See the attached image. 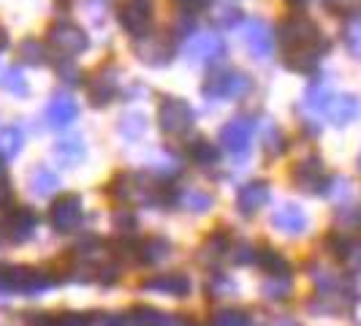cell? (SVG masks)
I'll return each mask as SVG.
<instances>
[{"mask_svg": "<svg viewBox=\"0 0 361 326\" xmlns=\"http://www.w3.org/2000/svg\"><path fill=\"white\" fill-rule=\"evenodd\" d=\"M280 44H283V60L290 71L307 73L312 71L326 52V41L318 25L305 14L293 11L280 25Z\"/></svg>", "mask_w": 361, "mask_h": 326, "instance_id": "1", "label": "cell"}, {"mask_svg": "<svg viewBox=\"0 0 361 326\" xmlns=\"http://www.w3.org/2000/svg\"><path fill=\"white\" fill-rule=\"evenodd\" d=\"M158 126L166 136H185L193 128V109L182 98H163L158 107Z\"/></svg>", "mask_w": 361, "mask_h": 326, "instance_id": "2", "label": "cell"}, {"mask_svg": "<svg viewBox=\"0 0 361 326\" xmlns=\"http://www.w3.org/2000/svg\"><path fill=\"white\" fill-rule=\"evenodd\" d=\"M47 38H49L52 49H57L66 57H76V54H82L90 47L87 33L79 25H73V22H54L52 28L47 30Z\"/></svg>", "mask_w": 361, "mask_h": 326, "instance_id": "3", "label": "cell"}, {"mask_svg": "<svg viewBox=\"0 0 361 326\" xmlns=\"http://www.w3.org/2000/svg\"><path fill=\"white\" fill-rule=\"evenodd\" d=\"M250 90V76L242 71H217L204 82L207 98H242Z\"/></svg>", "mask_w": 361, "mask_h": 326, "instance_id": "4", "label": "cell"}, {"mask_svg": "<svg viewBox=\"0 0 361 326\" xmlns=\"http://www.w3.org/2000/svg\"><path fill=\"white\" fill-rule=\"evenodd\" d=\"M120 324L123 326H196L190 324V318H185L180 313H163V310L139 305L130 313H120Z\"/></svg>", "mask_w": 361, "mask_h": 326, "instance_id": "5", "label": "cell"}, {"mask_svg": "<svg viewBox=\"0 0 361 326\" xmlns=\"http://www.w3.org/2000/svg\"><path fill=\"white\" fill-rule=\"evenodd\" d=\"M120 25L130 36H147L152 25V0H123L120 6Z\"/></svg>", "mask_w": 361, "mask_h": 326, "instance_id": "6", "label": "cell"}, {"mask_svg": "<svg viewBox=\"0 0 361 326\" xmlns=\"http://www.w3.org/2000/svg\"><path fill=\"white\" fill-rule=\"evenodd\" d=\"M253 131L255 126L247 117H234L231 123H226L220 131V145L226 147L231 155H247L250 145H253Z\"/></svg>", "mask_w": 361, "mask_h": 326, "instance_id": "7", "label": "cell"}, {"mask_svg": "<svg viewBox=\"0 0 361 326\" xmlns=\"http://www.w3.org/2000/svg\"><path fill=\"white\" fill-rule=\"evenodd\" d=\"M49 223L60 234H68L73 229H79V223H82V199L76 193L60 196L52 204V210H49Z\"/></svg>", "mask_w": 361, "mask_h": 326, "instance_id": "8", "label": "cell"}, {"mask_svg": "<svg viewBox=\"0 0 361 326\" xmlns=\"http://www.w3.org/2000/svg\"><path fill=\"white\" fill-rule=\"evenodd\" d=\"M290 180L299 191H324V182H326V166L318 155H310L305 161H299L293 169H290Z\"/></svg>", "mask_w": 361, "mask_h": 326, "instance_id": "9", "label": "cell"}, {"mask_svg": "<svg viewBox=\"0 0 361 326\" xmlns=\"http://www.w3.org/2000/svg\"><path fill=\"white\" fill-rule=\"evenodd\" d=\"M54 286V277L47 270H33V267H11V289L27 296L44 294Z\"/></svg>", "mask_w": 361, "mask_h": 326, "instance_id": "10", "label": "cell"}, {"mask_svg": "<svg viewBox=\"0 0 361 326\" xmlns=\"http://www.w3.org/2000/svg\"><path fill=\"white\" fill-rule=\"evenodd\" d=\"M109 196L120 204H133L136 199H149V188H147L139 174L123 171L109 182Z\"/></svg>", "mask_w": 361, "mask_h": 326, "instance_id": "11", "label": "cell"}, {"mask_svg": "<svg viewBox=\"0 0 361 326\" xmlns=\"http://www.w3.org/2000/svg\"><path fill=\"white\" fill-rule=\"evenodd\" d=\"M120 87V79H117V68L114 66H104L92 73L87 79V92H90V101L95 107H104L114 98V92Z\"/></svg>", "mask_w": 361, "mask_h": 326, "instance_id": "12", "label": "cell"}, {"mask_svg": "<svg viewBox=\"0 0 361 326\" xmlns=\"http://www.w3.org/2000/svg\"><path fill=\"white\" fill-rule=\"evenodd\" d=\"M245 44L253 52V57L267 60L274 52V33H271V28L264 19H253V22L245 25Z\"/></svg>", "mask_w": 361, "mask_h": 326, "instance_id": "13", "label": "cell"}, {"mask_svg": "<svg viewBox=\"0 0 361 326\" xmlns=\"http://www.w3.org/2000/svg\"><path fill=\"white\" fill-rule=\"evenodd\" d=\"M145 291H155V294H166V296H188L190 294V280L185 272H161L152 274L142 283Z\"/></svg>", "mask_w": 361, "mask_h": 326, "instance_id": "14", "label": "cell"}, {"mask_svg": "<svg viewBox=\"0 0 361 326\" xmlns=\"http://www.w3.org/2000/svg\"><path fill=\"white\" fill-rule=\"evenodd\" d=\"M269 196H271L269 185L264 180H253L239 188V193H236V207H239L242 215H255L258 210L267 207Z\"/></svg>", "mask_w": 361, "mask_h": 326, "instance_id": "15", "label": "cell"}, {"mask_svg": "<svg viewBox=\"0 0 361 326\" xmlns=\"http://www.w3.org/2000/svg\"><path fill=\"white\" fill-rule=\"evenodd\" d=\"M3 226H6L3 231L11 242H27L33 236V229H36V215L27 207H14Z\"/></svg>", "mask_w": 361, "mask_h": 326, "instance_id": "16", "label": "cell"}, {"mask_svg": "<svg viewBox=\"0 0 361 326\" xmlns=\"http://www.w3.org/2000/svg\"><path fill=\"white\" fill-rule=\"evenodd\" d=\"M271 226L277 229V231H283V234H305L307 231V215H305V210L302 207H296V204H286V207H280L274 215H271Z\"/></svg>", "mask_w": 361, "mask_h": 326, "instance_id": "17", "label": "cell"}, {"mask_svg": "<svg viewBox=\"0 0 361 326\" xmlns=\"http://www.w3.org/2000/svg\"><path fill=\"white\" fill-rule=\"evenodd\" d=\"M188 60L190 63H209L223 52V41L217 33H199L188 41Z\"/></svg>", "mask_w": 361, "mask_h": 326, "instance_id": "18", "label": "cell"}, {"mask_svg": "<svg viewBox=\"0 0 361 326\" xmlns=\"http://www.w3.org/2000/svg\"><path fill=\"white\" fill-rule=\"evenodd\" d=\"M76 114H79V107H76V101L73 98H54L52 104L47 107V126L49 128H66L71 126L73 120H76Z\"/></svg>", "mask_w": 361, "mask_h": 326, "instance_id": "19", "label": "cell"}, {"mask_svg": "<svg viewBox=\"0 0 361 326\" xmlns=\"http://www.w3.org/2000/svg\"><path fill=\"white\" fill-rule=\"evenodd\" d=\"M255 264L261 267V270L271 274V277H283V274H290V267L288 261H286V255L280 253V250H274L269 245H264V248H255Z\"/></svg>", "mask_w": 361, "mask_h": 326, "instance_id": "20", "label": "cell"}, {"mask_svg": "<svg viewBox=\"0 0 361 326\" xmlns=\"http://www.w3.org/2000/svg\"><path fill=\"white\" fill-rule=\"evenodd\" d=\"M136 255H139L142 264L155 267V264H161V261H166V258L171 255V242H169L166 236H149V239H145V242L139 245Z\"/></svg>", "mask_w": 361, "mask_h": 326, "instance_id": "21", "label": "cell"}, {"mask_svg": "<svg viewBox=\"0 0 361 326\" xmlns=\"http://www.w3.org/2000/svg\"><path fill=\"white\" fill-rule=\"evenodd\" d=\"M326 111H329V117H331L334 126H345V123L356 120V114H359V101H356L353 95H334V98L329 101Z\"/></svg>", "mask_w": 361, "mask_h": 326, "instance_id": "22", "label": "cell"}, {"mask_svg": "<svg viewBox=\"0 0 361 326\" xmlns=\"http://www.w3.org/2000/svg\"><path fill=\"white\" fill-rule=\"evenodd\" d=\"M136 52H139V57L145 60V63H152V66H161V63H166L169 57H171V44L169 41H163V38H147L145 44H139L136 47Z\"/></svg>", "mask_w": 361, "mask_h": 326, "instance_id": "23", "label": "cell"}, {"mask_svg": "<svg viewBox=\"0 0 361 326\" xmlns=\"http://www.w3.org/2000/svg\"><path fill=\"white\" fill-rule=\"evenodd\" d=\"M30 191L36 193V196H41V199H47V196H52L54 191H57V185H60V180H57V174H54L52 169H47V166H36L33 171H30Z\"/></svg>", "mask_w": 361, "mask_h": 326, "instance_id": "24", "label": "cell"}, {"mask_svg": "<svg viewBox=\"0 0 361 326\" xmlns=\"http://www.w3.org/2000/svg\"><path fill=\"white\" fill-rule=\"evenodd\" d=\"M231 239L226 231H215V234H209L204 239V245H201V258H207V261H220L223 255L231 250Z\"/></svg>", "mask_w": 361, "mask_h": 326, "instance_id": "25", "label": "cell"}, {"mask_svg": "<svg viewBox=\"0 0 361 326\" xmlns=\"http://www.w3.org/2000/svg\"><path fill=\"white\" fill-rule=\"evenodd\" d=\"M22 150V131L19 128H6L0 131V158H14Z\"/></svg>", "mask_w": 361, "mask_h": 326, "instance_id": "26", "label": "cell"}, {"mask_svg": "<svg viewBox=\"0 0 361 326\" xmlns=\"http://www.w3.org/2000/svg\"><path fill=\"white\" fill-rule=\"evenodd\" d=\"M19 57L25 60V63H30V66H41V63H47L49 57H47V47L36 41V38H27V41H22V47H19Z\"/></svg>", "mask_w": 361, "mask_h": 326, "instance_id": "27", "label": "cell"}, {"mask_svg": "<svg viewBox=\"0 0 361 326\" xmlns=\"http://www.w3.org/2000/svg\"><path fill=\"white\" fill-rule=\"evenodd\" d=\"M190 158L199 166H212V163H217V147L207 139H196L190 145Z\"/></svg>", "mask_w": 361, "mask_h": 326, "instance_id": "28", "label": "cell"}, {"mask_svg": "<svg viewBox=\"0 0 361 326\" xmlns=\"http://www.w3.org/2000/svg\"><path fill=\"white\" fill-rule=\"evenodd\" d=\"M264 294H267V299H274V302H280V299H288L290 294V274H283V277H267L264 280Z\"/></svg>", "mask_w": 361, "mask_h": 326, "instance_id": "29", "label": "cell"}, {"mask_svg": "<svg viewBox=\"0 0 361 326\" xmlns=\"http://www.w3.org/2000/svg\"><path fill=\"white\" fill-rule=\"evenodd\" d=\"M0 87L14 92V95H27V82L19 73V68H6V71L0 73Z\"/></svg>", "mask_w": 361, "mask_h": 326, "instance_id": "30", "label": "cell"}, {"mask_svg": "<svg viewBox=\"0 0 361 326\" xmlns=\"http://www.w3.org/2000/svg\"><path fill=\"white\" fill-rule=\"evenodd\" d=\"M145 128H147V120H145V114H126L123 117V123H120V133L123 136H128V139H136V136H142L145 133Z\"/></svg>", "mask_w": 361, "mask_h": 326, "instance_id": "31", "label": "cell"}, {"mask_svg": "<svg viewBox=\"0 0 361 326\" xmlns=\"http://www.w3.org/2000/svg\"><path fill=\"white\" fill-rule=\"evenodd\" d=\"M209 326H247V315L242 310H217Z\"/></svg>", "mask_w": 361, "mask_h": 326, "instance_id": "32", "label": "cell"}, {"mask_svg": "<svg viewBox=\"0 0 361 326\" xmlns=\"http://www.w3.org/2000/svg\"><path fill=\"white\" fill-rule=\"evenodd\" d=\"M331 98H334V95L329 92V87H326V85H321V82H315V85L307 90V107L310 109H326Z\"/></svg>", "mask_w": 361, "mask_h": 326, "instance_id": "33", "label": "cell"}, {"mask_svg": "<svg viewBox=\"0 0 361 326\" xmlns=\"http://www.w3.org/2000/svg\"><path fill=\"white\" fill-rule=\"evenodd\" d=\"M261 145H264V150H267L269 155H280V152L286 150V139H283V133H280L277 128L269 126V128H267V136H264V142H261Z\"/></svg>", "mask_w": 361, "mask_h": 326, "instance_id": "34", "label": "cell"}, {"mask_svg": "<svg viewBox=\"0 0 361 326\" xmlns=\"http://www.w3.org/2000/svg\"><path fill=\"white\" fill-rule=\"evenodd\" d=\"M212 17H215L217 28H231V25H236V22L242 19V11L234 8V6H220Z\"/></svg>", "mask_w": 361, "mask_h": 326, "instance_id": "35", "label": "cell"}, {"mask_svg": "<svg viewBox=\"0 0 361 326\" xmlns=\"http://www.w3.org/2000/svg\"><path fill=\"white\" fill-rule=\"evenodd\" d=\"M90 324H92L90 313H73V310L60 313L54 318V326H90Z\"/></svg>", "mask_w": 361, "mask_h": 326, "instance_id": "36", "label": "cell"}, {"mask_svg": "<svg viewBox=\"0 0 361 326\" xmlns=\"http://www.w3.org/2000/svg\"><path fill=\"white\" fill-rule=\"evenodd\" d=\"M345 44L353 54H361V19H353L345 30Z\"/></svg>", "mask_w": 361, "mask_h": 326, "instance_id": "37", "label": "cell"}, {"mask_svg": "<svg viewBox=\"0 0 361 326\" xmlns=\"http://www.w3.org/2000/svg\"><path fill=\"white\" fill-rule=\"evenodd\" d=\"M185 204H188V210L207 212V210L212 207V196H209V193H201V191H193V193H188V196H185Z\"/></svg>", "mask_w": 361, "mask_h": 326, "instance_id": "38", "label": "cell"}, {"mask_svg": "<svg viewBox=\"0 0 361 326\" xmlns=\"http://www.w3.org/2000/svg\"><path fill=\"white\" fill-rule=\"evenodd\" d=\"M57 155H66L71 163H76L82 155H85V147L79 139H68V142H63V145H57Z\"/></svg>", "mask_w": 361, "mask_h": 326, "instance_id": "39", "label": "cell"}, {"mask_svg": "<svg viewBox=\"0 0 361 326\" xmlns=\"http://www.w3.org/2000/svg\"><path fill=\"white\" fill-rule=\"evenodd\" d=\"M326 8H331L334 14H356L361 11V0H324Z\"/></svg>", "mask_w": 361, "mask_h": 326, "instance_id": "40", "label": "cell"}, {"mask_svg": "<svg viewBox=\"0 0 361 326\" xmlns=\"http://www.w3.org/2000/svg\"><path fill=\"white\" fill-rule=\"evenodd\" d=\"M114 229H120V231H133L136 229V217L128 212V207L114 212Z\"/></svg>", "mask_w": 361, "mask_h": 326, "instance_id": "41", "label": "cell"}, {"mask_svg": "<svg viewBox=\"0 0 361 326\" xmlns=\"http://www.w3.org/2000/svg\"><path fill=\"white\" fill-rule=\"evenodd\" d=\"M345 258H348L353 267H361V239H350V242H348Z\"/></svg>", "mask_w": 361, "mask_h": 326, "instance_id": "42", "label": "cell"}, {"mask_svg": "<svg viewBox=\"0 0 361 326\" xmlns=\"http://www.w3.org/2000/svg\"><path fill=\"white\" fill-rule=\"evenodd\" d=\"M209 291H212V296H228L234 291V283L226 277H217V283H209Z\"/></svg>", "mask_w": 361, "mask_h": 326, "instance_id": "43", "label": "cell"}, {"mask_svg": "<svg viewBox=\"0 0 361 326\" xmlns=\"http://www.w3.org/2000/svg\"><path fill=\"white\" fill-rule=\"evenodd\" d=\"M27 326H54V318L49 313H30Z\"/></svg>", "mask_w": 361, "mask_h": 326, "instance_id": "44", "label": "cell"}, {"mask_svg": "<svg viewBox=\"0 0 361 326\" xmlns=\"http://www.w3.org/2000/svg\"><path fill=\"white\" fill-rule=\"evenodd\" d=\"M11 289V267H6V264H0V294H8Z\"/></svg>", "mask_w": 361, "mask_h": 326, "instance_id": "45", "label": "cell"}, {"mask_svg": "<svg viewBox=\"0 0 361 326\" xmlns=\"http://www.w3.org/2000/svg\"><path fill=\"white\" fill-rule=\"evenodd\" d=\"M180 8L185 11H201V8H207L209 6V0H174Z\"/></svg>", "mask_w": 361, "mask_h": 326, "instance_id": "46", "label": "cell"}, {"mask_svg": "<svg viewBox=\"0 0 361 326\" xmlns=\"http://www.w3.org/2000/svg\"><path fill=\"white\" fill-rule=\"evenodd\" d=\"M340 217H343L348 226H353V229H359V226H361V210H359V207H356V210H348V215L343 212Z\"/></svg>", "mask_w": 361, "mask_h": 326, "instance_id": "47", "label": "cell"}, {"mask_svg": "<svg viewBox=\"0 0 361 326\" xmlns=\"http://www.w3.org/2000/svg\"><path fill=\"white\" fill-rule=\"evenodd\" d=\"M6 44H8V33H6V28H0V52L6 49Z\"/></svg>", "mask_w": 361, "mask_h": 326, "instance_id": "48", "label": "cell"}, {"mask_svg": "<svg viewBox=\"0 0 361 326\" xmlns=\"http://www.w3.org/2000/svg\"><path fill=\"white\" fill-rule=\"evenodd\" d=\"M288 3H293V6H299V3H305V0H288Z\"/></svg>", "mask_w": 361, "mask_h": 326, "instance_id": "49", "label": "cell"}, {"mask_svg": "<svg viewBox=\"0 0 361 326\" xmlns=\"http://www.w3.org/2000/svg\"><path fill=\"white\" fill-rule=\"evenodd\" d=\"M359 166H361V155H359Z\"/></svg>", "mask_w": 361, "mask_h": 326, "instance_id": "50", "label": "cell"}]
</instances>
